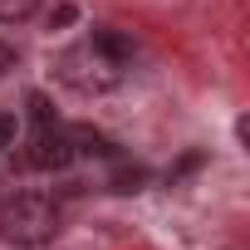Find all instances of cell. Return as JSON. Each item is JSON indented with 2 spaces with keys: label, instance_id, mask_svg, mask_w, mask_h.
<instances>
[{
  "label": "cell",
  "instance_id": "1",
  "mask_svg": "<svg viewBox=\"0 0 250 250\" xmlns=\"http://www.w3.org/2000/svg\"><path fill=\"white\" fill-rule=\"evenodd\" d=\"M59 235V206L44 191H15L0 206V240L15 250H40Z\"/></svg>",
  "mask_w": 250,
  "mask_h": 250
},
{
  "label": "cell",
  "instance_id": "2",
  "mask_svg": "<svg viewBox=\"0 0 250 250\" xmlns=\"http://www.w3.org/2000/svg\"><path fill=\"white\" fill-rule=\"evenodd\" d=\"M59 79L74 83L79 93H103V88L118 83V64H108L103 54H93L88 44H79V49H69L59 59Z\"/></svg>",
  "mask_w": 250,
  "mask_h": 250
},
{
  "label": "cell",
  "instance_id": "4",
  "mask_svg": "<svg viewBox=\"0 0 250 250\" xmlns=\"http://www.w3.org/2000/svg\"><path fill=\"white\" fill-rule=\"evenodd\" d=\"M88 49H93V54H103L108 64H118V69L133 59V40H128V35H118V30H93Z\"/></svg>",
  "mask_w": 250,
  "mask_h": 250
},
{
  "label": "cell",
  "instance_id": "8",
  "mask_svg": "<svg viewBox=\"0 0 250 250\" xmlns=\"http://www.w3.org/2000/svg\"><path fill=\"white\" fill-rule=\"evenodd\" d=\"M138 182H143V167H123L118 172V191H138Z\"/></svg>",
  "mask_w": 250,
  "mask_h": 250
},
{
  "label": "cell",
  "instance_id": "6",
  "mask_svg": "<svg viewBox=\"0 0 250 250\" xmlns=\"http://www.w3.org/2000/svg\"><path fill=\"white\" fill-rule=\"evenodd\" d=\"M15 133H20L15 113H0V152H5V147H15Z\"/></svg>",
  "mask_w": 250,
  "mask_h": 250
},
{
  "label": "cell",
  "instance_id": "7",
  "mask_svg": "<svg viewBox=\"0 0 250 250\" xmlns=\"http://www.w3.org/2000/svg\"><path fill=\"white\" fill-rule=\"evenodd\" d=\"M30 113H35L40 128H44V123H54V113H49V98H44V93H30Z\"/></svg>",
  "mask_w": 250,
  "mask_h": 250
},
{
  "label": "cell",
  "instance_id": "5",
  "mask_svg": "<svg viewBox=\"0 0 250 250\" xmlns=\"http://www.w3.org/2000/svg\"><path fill=\"white\" fill-rule=\"evenodd\" d=\"M40 10V0H0V25H20Z\"/></svg>",
  "mask_w": 250,
  "mask_h": 250
},
{
  "label": "cell",
  "instance_id": "9",
  "mask_svg": "<svg viewBox=\"0 0 250 250\" xmlns=\"http://www.w3.org/2000/svg\"><path fill=\"white\" fill-rule=\"evenodd\" d=\"M5 69H15V49H10L5 40H0V74H5Z\"/></svg>",
  "mask_w": 250,
  "mask_h": 250
},
{
  "label": "cell",
  "instance_id": "3",
  "mask_svg": "<svg viewBox=\"0 0 250 250\" xmlns=\"http://www.w3.org/2000/svg\"><path fill=\"white\" fill-rule=\"evenodd\" d=\"M25 162H30L35 172H59V167H69V162H74V138H69V128H59V123H44V128L30 138Z\"/></svg>",
  "mask_w": 250,
  "mask_h": 250
}]
</instances>
